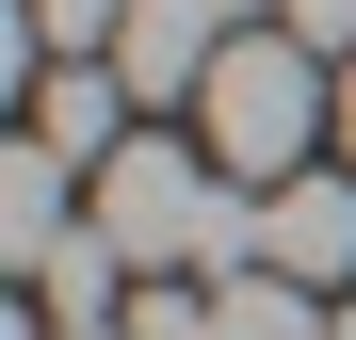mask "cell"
<instances>
[{
	"label": "cell",
	"mask_w": 356,
	"mask_h": 340,
	"mask_svg": "<svg viewBox=\"0 0 356 340\" xmlns=\"http://www.w3.org/2000/svg\"><path fill=\"white\" fill-rule=\"evenodd\" d=\"M195 130H211V162H227V179H259V195H275V179H308V146L340 130V65H324L308 33H243V49L211 65Z\"/></svg>",
	"instance_id": "6da1fadb"
},
{
	"label": "cell",
	"mask_w": 356,
	"mask_h": 340,
	"mask_svg": "<svg viewBox=\"0 0 356 340\" xmlns=\"http://www.w3.org/2000/svg\"><path fill=\"white\" fill-rule=\"evenodd\" d=\"M259 275H291V292H340L356 275V162H308V179L259 195Z\"/></svg>",
	"instance_id": "7a4b0ae2"
},
{
	"label": "cell",
	"mask_w": 356,
	"mask_h": 340,
	"mask_svg": "<svg viewBox=\"0 0 356 340\" xmlns=\"http://www.w3.org/2000/svg\"><path fill=\"white\" fill-rule=\"evenodd\" d=\"M259 0H130V33H113V65H130V97H211V65L243 49Z\"/></svg>",
	"instance_id": "3957f363"
},
{
	"label": "cell",
	"mask_w": 356,
	"mask_h": 340,
	"mask_svg": "<svg viewBox=\"0 0 356 340\" xmlns=\"http://www.w3.org/2000/svg\"><path fill=\"white\" fill-rule=\"evenodd\" d=\"M33 146H65L81 179H97V162L130 146V65H113V49H81V65H49V81H33Z\"/></svg>",
	"instance_id": "277c9868"
},
{
	"label": "cell",
	"mask_w": 356,
	"mask_h": 340,
	"mask_svg": "<svg viewBox=\"0 0 356 340\" xmlns=\"http://www.w3.org/2000/svg\"><path fill=\"white\" fill-rule=\"evenodd\" d=\"M65 179H81L65 146H17V162H0V259H17V275H49V259L97 227V211H65Z\"/></svg>",
	"instance_id": "5b68a950"
},
{
	"label": "cell",
	"mask_w": 356,
	"mask_h": 340,
	"mask_svg": "<svg viewBox=\"0 0 356 340\" xmlns=\"http://www.w3.org/2000/svg\"><path fill=\"white\" fill-rule=\"evenodd\" d=\"M211 340H340V308L291 275H211Z\"/></svg>",
	"instance_id": "8992f818"
},
{
	"label": "cell",
	"mask_w": 356,
	"mask_h": 340,
	"mask_svg": "<svg viewBox=\"0 0 356 340\" xmlns=\"http://www.w3.org/2000/svg\"><path fill=\"white\" fill-rule=\"evenodd\" d=\"M17 33L49 49V65H81V49H113V33H130V0H17Z\"/></svg>",
	"instance_id": "52a82bcc"
},
{
	"label": "cell",
	"mask_w": 356,
	"mask_h": 340,
	"mask_svg": "<svg viewBox=\"0 0 356 340\" xmlns=\"http://www.w3.org/2000/svg\"><path fill=\"white\" fill-rule=\"evenodd\" d=\"M113 324H130V340H211V292H130Z\"/></svg>",
	"instance_id": "ba28073f"
},
{
	"label": "cell",
	"mask_w": 356,
	"mask_h": 340,
	"mask_svg": "<svg viewBox=\"0 0 356 340\" xmlns=\"http://www.w3.org/2000/svg\"><path fill=\"white\" fill-rule=\"evenodd\" d=\"M275 33H308L324 65H356V0H275Z\"/></svg>",
	"instance_id": "9c48e42d"
},
{
	"label": "cell",
	"mask_w": 356,
	"mask_h": 340,
	"mask_svg": "<svg viewBox=\"0 0 356 340\" xmlns=\"http://www.w3.org/2000/svg\"><path fill=\"white\" fill-rule=\"evenodd\" d=\"M340 162H356V65H340Z\"/></svg>",
	"instance_id": "30bf717a"
},
{
	"label": "cell",
	"mask_w": 356,
	"mask_h": 340,
	"mask_svg": "<svg viewBox=\"0 0 356 340\" xmlns=\"http://www.w3.org/2000/svg\"><path fill=\"white\" fill-rule=\"evenodd\" d=\"M49 340H130V324H49Z\"/></svg>",
	"instance_id": "8fae6325"
},
{
	"label": "cell",
	"mask_w": 356,
	"mask_h": 340,
	"mask_svg": "<svg viewBox=\"0 0 356 340\" xmlns=\"http://www.w3.org/2000/svg\"><path fill=\"white\" fill-rule=\"evenodd\" d=\"M340 340H356V308H340Z\"/></svg>",
	"instance_id": "7c38bea8"
}]
</instances>
